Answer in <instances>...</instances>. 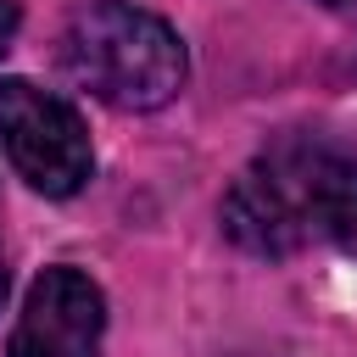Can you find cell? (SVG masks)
Listing matches in <instances>:
<instances>
[{"instance_id":"cell-1","label":"cell","mask_w":357,"mask_h":357,"mask_svg":"<svg viewBox=\"0 0 357 357\" xmlns=\"http://www.w3.org/2000/svg\"><path fill=\"white\" fill-rule=\"evenodd\" d=\"M223 234L251 257L357 240V151L324 134H279L229 184Z\"/></svg>"},{"instance_id":"cell-2","label":"cell","mask_w":357,"mask_h":357,"mask_svg":"<svg viewBox=\"0 0 357 357\" xmlns=\"http://www.w3.org/2000/svg\"><path fill=\"white\" fill-rule=\"evenodd\" d=\"M61 67L112 112H156L184 89V39L134 0H95L61 33Z\"/></svg>"},{"instance_id":"cell-3","label":"cell","mask_w":357,"mask_h":357,"mask_svg":"<svg viewBox=\"0 0 357 357\" xmlns=\"http://www.w3.org/2000/svg\"><path fill=\"white\" fill-rule=\"evenodd\" d=\"M0 145L11 167L50 201H67L89 184L95 151L73 100L39 89L33 78H0Z\"/></svg>"},{"instance_id":"cell-4","label":"cell","mask_w":357,"mask_h":357,"mask_svg":"<svg viewBox=\"0 0 357 357\" xmlns=\"http://www.w3.org/2000/svg\"><path fill=\"white\" fill-rule=\"evenodd\" d=\"M100 335H106L100 284L84 268L56 262L28 284L6 357H100Z\"/></svg>"},{"instance_id":"cell-5","label":"cell","mask_w":357,"mask_h":357,"mask_svg":"<svg viewBox=\"0 0 357 357\" xmlns=\"http://www.w3.org/2000/svg\"><path fill=\"white\" fill-rule=\"evenodd\" d=\"M17 22H22L17 0H0V56H6V50H11V39H17Z\"/></svg>"},{"instance_id":"cell-6","label":"cell","mask_w":357,"mask_h":357,"mask_svg":"<svg viewBox=\"0 0 357 357\" xmlns=\"http://www.w3.org/2000/svg\"><path fill=\"white\" fill-rule=\"evenodd\" d=\"M6 284H11V273H6V257H0V301H6Z\"/></svg>"},{"instance_id":"cell-7","label":"cell","mask_w":357,"mask_h":357,"mask_svg":"<svg viewBox=\"0 0 357 357\" xmlns=\"http://www.w3.org/2000/svg\"><path fill=\"white\" fill-rule=\"evenodd\" d=\"M318 6H346V0H318Z\"/></svg>"}]
</instances>
